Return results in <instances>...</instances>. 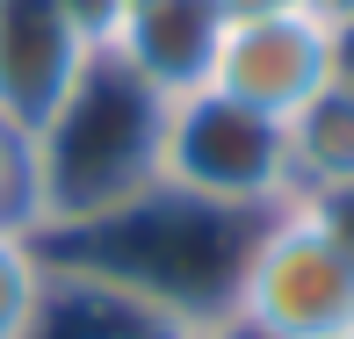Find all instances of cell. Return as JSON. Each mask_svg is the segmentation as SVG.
<instances>
[{
    "label": "cell",
    "instance_id": "1",
    "mask_svg": "<svg viewBox=\"0 0 354 339\" xmlns=\"http://www.w3.org/2000/svg\"><path fill=\"white\" fill-rule=\"evenodd\" d=\"M159 123H167V94L116 43H94L80 58V72L66 79V94L29 130L44 238L94 231L116 209L152 195L159 188Z\"/></svg>",
    "mask_w": 354,
    "mask_h": 339
},
{
    "label": "cell",
    "instance_id": "2",
    "mask_svg": "<svg viewBox=\"0 0 354 339\" xmlns=\"http://www.w3.org/2000/svg\"><path fill=\"white\" fill-rule=\"evenodd\" d=\"M159 195H181L217 217H268L297 195V166H289V123L261 116L246 101L196 87L174 94L167 123H159Z\"/></svg>",
    "mask_w": 354,
    "mask_h": 339
},
{
    "label": "cell",
    "instance_id": "3",
    "mask_svg": "<svg viewBox=\"0 0 354 339\" xmlns=\"http://www.w3.org/2000/svg\"><path fill=\"white\" fill-rule=\"evenodd\" d=\"M224 318L261 339H326L354 325V253L326 231V217L304 195L253 217Z\"/></svg>",
    "mask_w": 354,
    "mask_h": 339
},
{
    "label": "cell",
    "instance_id": "4",
    "mask_svg": "<svg viewBox=\"0 0 354 339\" xmlns=\"http://www.w3.org/2000/svg\"><path fill=\"white\" fill-rule=\"evenodd\" d=\"M333 79H340V29L318 14H275V22H224L203 87L289 123Z\"/></svg>",
    "mask_w": 354,
    "mask_h": 339
},
{
    "label": "cell",
    "instance_id": "5",
    "mask_svg": "<svg viewBox=\"0 0 354 339\" xmlns=\"http://www.w3.org/2000/svg\"><path fill=\"white\" fill-rule=\"evenodd\" d=\"M87 51L94 37L66 14V0H0V116L37 130Z\"/></svg>",
    "mask_w": 354,
    "mask_h": 339
},
{
    "label": "cell",
    "instance_id": "6",
    "mask_svg": "<svg viewBox=\"0 0 354 339\" xmlns=\"http://www.w3.org/2000/svg\"><path fill=\"white\" fill-rule=\"evenodd\" d=\"M217 37H224L217 0H123L116 29H109L102 43H116V51L174 101V94H196L203 87Z\"/></svg>",
    "mask_w": 354,
    "mask_h": 339
},
{
    "label": "cell",
    "instance_id": "7",
    "mask_svg": "<svg viewBox=\"0 0 354 339\" xmlns=\"http://www.w3.org/2000/svg\"><path fill=\"white\" fill-rule=\"evenodd\" d=\"M289 166H297V195L354 188V79L347 72L304 116H289Z\"/></svg>",
    "mask_w": 354,
    "mask_h": 339
},
{
    "label": "cell",
    "instance_id": "8",
    "mask_svg": "<svg viewBox=\"0 0 354 339\" xmlns=\"http://www.w3.org/2000/svg\"><path fill=\"white\" fill-rule=\"evenodd\" d=\"M51 246L37 231H0V339H29L44 296H51Z\"/></svg>",
    "mask_w": 354,
    "mask_h": 339
},
{
    "label": "cell",
    "instance_id": "9",
    "mask_svg": "<svg viewBox=\"0 0 354 339\" xmlns=\"http://www.w3.org/2000/svg\"><path fill=\"white\" fill-rule=\"evenodd\" d=\"M0 231H37L44 238V202H37V144L15 116H0Z\"/></svg>",
    "mask_w": 354,
    "mask_h": 339
},
{
    "label": "cell",
    "instance_id": "10",
    "mask_svg": "<svg viewBox=\"0 0 354 339\" xmlns=\"http://www.w3.org/2000/svg\"><path fill=\"white\" fill-rule=\"evenodd\" d=\"M304 202H311L318 217H326V231L354 253V188H326V195H304Z\"/></svg>",
    "mask_w": 354,
    "mask_h": 339
},
{
    "label": "cell",
    "instance_id": "11",
    "mask_svg": "<svg viewBox=\"0 0 354 339\" xmlns=\"http://www.w3.org/2000/svg\"><path fill=\"white\" fill-rule=\"evenodd\" d=\"M224 22H275V14H311V0H217Z\"/></svg>",
    "mask_w": 354,
    "mask_h": 339
},
{
    "label": "cell",
    "instance_id": "12",
    "mask_svg": "<svg viewBox=\"0 0 354 339\" xmlns=\"http://www.w3.org/2000/svg\"><path fill=\"white\" fill-rule=\"evenodd\" d=\"M311 14H318V22H333V29H347V22H354V0H311Z\"/></svg>",
    "mask_w": 354,
    "mask_h": 339
},
{
    "label": "cell",
    "instance_id": "13",
    "mask_svg": "<svg viewBox=\"0 0 354 339\" xmlns=\"http://www.w3.org/2000/svg\"><path fill=\"white\" fill-rule=\"evenodd\" d=\"M326 339H354V325H347V332H326Z\"/></svg>",
    "mask_w": 354,
    "mask_h": 339
}]
</instances>
